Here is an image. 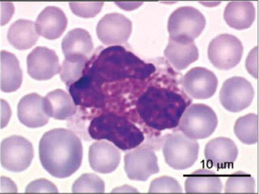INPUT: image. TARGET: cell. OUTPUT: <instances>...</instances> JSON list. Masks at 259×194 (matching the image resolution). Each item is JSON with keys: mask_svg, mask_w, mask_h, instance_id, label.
Masks as SVG:
<instances>
[{"mask_svg": "<svg viewBox=\"0 0 259 194\" xmlns=\"http://www.w3.org/2000/svg\"><path fill=\"white\" fill-rule=\"evenodd\" d=\"M234 133L238 140L246 145H254L258 142V116L248 114L237 119Z\"/></svg>", "mask_w": 259, "mask_h": 194, "instance_id": "cell-25", "label": "cell"}, {"mask_svg": "<svg viewBox=\"0 0 259 194\" xmlns=\"http://www.w3.org/2000/svg\"><path fill=\"white\" fill-rule=\"evenodd\" d=\"M204 155L212 166L219 169L229 168L238 158V147L231 139L219 137L207 143Z\"/></svg>", "mask_w": 259, "mask_h": 194, "instance_id": "cell-16", "label": "cell"}, {"mask_svg": "<svg viewBox=\"0 0 259 194\" xmlns=\"http://www.w3.org/2000/svg\"><path fill=\"white\" fill-rule=\"evenodd\" d=\"M27 70L30 78L37 81H46L60 73L59 56L54 50L37 47L28 54Z\"/></svg>", "mask_w": 259, "mask_h": 194, "instance_id": "cell-12", "label": "cell"}, {"mask_svg": "<svg viewBox=\"0 0 259 194\" xmlns=\"http://www.w3.org/2000/svg\"><path fill=\"white\" fill-rule=\"evenodd\" d=\"M165 161L176 170H184L195 164L198 158L199 145L196 140L184 134L167 136L163 149Z\"/></svg>", "mask_w": 259, "mask_h": 194, "instance_id": "cell-5", "label": "cell"}, {"mask_svg": "<svg viewBox=\"0 0 259 194\" xmlns=\"http://www.w3.org/2000/svg\"><path fill=\"white\" fill-rule=\"evenodd\" d=\"M23 82V72L15 55L3 50L0 52V88L4 92L19 89Z\"/></svg>", "mask_w": 259, "mask_h": 194, "instance_id": "cell-20", "label": "cell"}, {"mask_svg": "<svg viewBox=\"0 0 259 194\" xmlns=\"http://www.w3.org/2000/svg\"><path fill=\"white\" fill-rule=\"evenodd\" d=\"M119 150L106 141L93 144L89 151V161L93 170L99 173H113L120 164Z\"/></svg>", "mask_w": 259, "mask_h": 194, "instance_id": "cell-14", "label": "cell"}, {"mask_svg": "<svg viewBox=\"0 0 259 194\" xmlns=\"http://www.w3.org/2000/svg\"><path fill=\"white\" fill-rule=\"evenodd\" d=\"M45 112L59 120L68 119L76 113V105L71 96L64 90L50 91L44 98Z\"/></svg>", "mask_w": 259, "mask_h": 194, "instance_id": "cell-22", "label": "cell"}, {"mask_svg": "<svg viewBox=\"0 0 259 194\" xmlns=\"http://www.w3.org/2000/svg\"><path fill=\"white\" fill-rule=\"evenodd\" d=\"M7 39L16 49H29L38 40L35 24L26 19L17 20L9 28Z\"/></svg>", "mask_w": 259, "mask_h": 194, "instance_id": "cell-23", "label": "cell"}, {"mask_svg": "<svg viewBox=\"0 0 259 194\" xmlns=\"http://www.w3.org/2000/svg\"><path fill=\"white\" fill-rule=\"evenodd\" d=\"M38 152L42 166L55 178H68L82 164V142L69 130L59 128L46 132L41 138Z\"/></svg>", "mask_w": 259, "mask_h": 194, "instance_id": "cell-1", "label": "cell"}, {"mask_svg": "<svg viewBox=\"0 0 259 194\" xmlns=\"http://www.w3.org/2000/svg\"><path fill=\"white\" fill-rule=\"evenodd\" d=\"M33 145L27 139L13 136L5 139L0 146V161L2 167L15 173L26 170L33 161Z\"/></svg>", "mask_w": 259, "mask_h": 194, "instance_id": "cell-7", "label": "cell"}, {"mask_svg": "<svg viewBox=\"0 0 259 194\" xmlns=\"http://www.w3.org/2000/svg\"><path fill=\"white\" fill-rule=\"evenodd\" d=\"M18 118L25 126L32 129L45 126L50 119L44 105V98L37 93L24 96L18 104Z\"/></svg>", "mask_w": 259, "mask_h": 194, "instance_id": "cell-15", "label": "cell"}, {"mask_svg": "<svg viewBox=\"0 0 259 194\" xmlns=\"http://www.w3.org/2000/svg\"><path fill=\"white\" fill-rule=\"evenodd\" d=\"M26 193L31 192H59L58 188L52 182L45 179V178H39L37 180L31 182L26 187L25 189Z\"/></svg>", "mask_w": 259, "mask_h": 194, "instance_id": "cell-31", "label": "cell"}, {"mask_svg": "<svg viewBox=\"0 0 259 194\" xmlns=\"http://www.w3.org/2000/svg\"><path fill=\"white\" fill-rule=\"evenodd\" d=\"M62 50L65 59H89L94 50L92 37L85 29L74 28L62 41Z\"/></svg>", "mask_w": 259, "mask_h": 194, "instance_id": "cell-19", "label": "cell"}, {"mask_svg": "<svg viewBox=\"0 0 259 194\" xmlns=\"http://www.w3.org/2000/svg\"><path fill=\"white\" fill-rule=\"evenodd\" d=\"M183 192L181 186L175 178L163 176L160 178H155L151 182L149 187V193H180Z\"/></svg>", "mask_w": 259, "mask_h": 194, "instance_id": "cell-29", "label": "cell"}, {"mask_svg": "<svg viewBox=\"0 0 259 194\" xmlns=\"http://www.w3.org/2000/svg\"><path fill=\"white\" fill-rule=\"evenodd\" d=\"M89 133L97 141L106 140L121 150H132L144 141V133L125 117L113 113L95 117L90 123Z\"/></svg>", "mask_w": 259, "mask_h": 194, "instance_id": "cell-3", "label": "cell"}, {"mask_svg": "<svg viewBox=\"0 0 259 194\" xmlns=\"http://www.w3.org/2000/svg\"><path fill=\"white\" fill-rule=\"evenodd\" d=\"M255 189L254 178L242 171H238L230 175L225 185L226 193H254Z\"/></svg>", "mask_w": 259, "mask_h": 194, "instance_id": "cell-26", "label": "cell"}, {"mask_svg": "<svg viewBox=\"0 0 259 194\" xmlns=\"http://www.w3.org/2000/svg\"><path fill=\"white\" fill-rule=\"evenodd\" d=\"M243 46L240 40L231 34H221L210 42L207 56L211 63L219 70L235 68L243 57Z\"/></svg>", "mask_w": 259, "mask_h": 194, "instance_id": "cell-8", "label": "cell"}, {"mask_svg": "<svg viewBox=\"0 0 259 194\" xmlns=\"http://www.w3.org/2000/svg\"><path fill=\"white\" fill-rule=\"evenodd\" d=\"M133 24L124 15L117 13L103 17L97 25L98 38L105 45L123 44L130 39Z\"/></svg>", "mask_w": 259, "mask_h": 194, "instance_id": "cell-11", "label": "cell"}, {"mask_svg": "<svg viewBox=\"0 0 259 194\" xmlns=\"http://www.w3.org/2000/svg\"><path fill=\"white\" fill-rule=\"evenodd\" d=\"M246 68L253 78H258V47H255L248 54L246 60Z\"/></svg>", "mask_w": 259, "mask_h": 194, "instance_id": "cell-32", "label": "cell"}, {"mask_svg": "<svg viewBox=\"0 0 259 194\" xmlns=\"http://www.w3.org/2000/svg\"><path fill=\"white\" fill-rule=\"evenodd\" d=\"M124 169L131 180L147 181L159 172L158 158L150 148L138 146L125 155Z\"/></svg>", "mask_w": 259, "mask_h": 194, "instance_id": "cell-10", "label": "cell"}, {"mask_svg": "<svg viewBox=\"0 0 259 194\" xmlns=\"http://www.w3.org/2000/svg\"><path fill=\"white\" fill-rule=\"evenodd\" d=\"M69 7L73 14L83 19H91L101 12L104 3H69Z\"/></svg>", "mask_w": 259, "mask_h": 194, "instance_id": "cell-30", "label": "cell"}, {"mask_svg": "<svg viewBox=\"0 0 259 194\" xmlns=\"http://www.w3.org/2000/svg\"><path fill=\"white\" fill-rule=\"evenodd\" d=\"M105 190V184L100 177L94 173H84L73 182L72 192L73 193L95 192L103 193Z\"/></svg>", "mask_w": 259, "mask_h": 194, "instance_id": "cell-28", "label": "cell"}, {"mask_svg": "<svg viewBox=\"0 0 259 194\" xmlns=\"http://www.w3.org/2000/svg\"><path fill=\"white\" fill-rule=\"evenodd\" d=\"M254 89L245 78L233 77L226 80L220 91V102L230 112H240L250 106L254 97Z\"/></svg>", "mask_w": 259, "mask_h": 194, "instance_id": "cell-9", "label": "cell"}, {"mask_svg": "<svg viewBox=\"0 0 259 194\" xmlns=\"http://www.w3.org/2000/svg\"><path fill=\"white\" fill-rule=\"evenodd\" d=\"M190 102L191 100L175 91L150 87L137 101V110L147 125L164 131L179 125Z\"/></svg>", "mask_w": 259, "mask_h": 194, "instance_id": "cell-2", "label": "cell"}, {"mask_svg": "<svg viewBox=\"0 0 259 194\" xmlns=\"http://www.w3.org/2000/svg\"><path fill=\"white\" fill-rule=\"evenodd\" d=\"M164 56L177 70L181 71L195 62L199 53L194 41L169 38Z\"/></svg>", "mask_w": 259, "mask_h": 194, "instance_id": "cell-18", "label": "cell"}, {"mask_svg": "<svg viewBox=\"0 0 259 194\" xmlns=\"http://www.w3.org/2000/svg\"><path fill=\"white\" fill-rule=\"evenodd\" d=\"M35 26L38 34L46 39L55 40L63 35L68 26V19L61 9L49 6L38 14Z\"/></svg>", "mask_w": 259, "mask_h": 194, "instance_id": "cell-17", "label": "cell"}, {"mask_svg": "<svg viewBox=\"0 0 259 194\" xmlns=\"http://www.w3.org/2000/svg\"><path fill=\"white\" fill-rule=\"evenodd\" d=\"M228 25L237 30H243L252 26L256 18V10L252 3L233 1L228 4L224 14Z\"/></svg>", "mask_w": 259, "mask_h": 194, "instance_id": "cell-21", "label": "cell"}, {"mask_svg": "<svg viewBox=\"0 0 259 194\" xmlns=\"http://www.w3.org/2000/svg\"><path fill=\"white\" fill-rule=\"evenodd\" d=\"M217 126L216 113L204 104H193L187 108L179 124V131L193 140L208 138Z\"/></svg>", "mask_w": 259, "mask_h": 194, "instance_id": "cell-4", "label": "cell"}, {"mask_svg": "<svg viewBox=\"0 0 259 194\" xmlns=\"http://www.w3.org/2000/svg\"><path fill=\"white\" fill-rule=\"evenodd\" d=\"M184 90L190 97L198 100L211 98L217 91L219 80L214 73L204 68H194L183 80Z\"/></svg>", "mask_w": 259, "mask_h": 194, "instance_id": "cell-13", "label": "cell"}, {"mask_svg": "<svg viewBox=\"0 0 259 194\" xmlns=\"http://www.w3.org/2000/svg\"><path fill=\"white\" fill-rule=\"evenodd\" d=\"M206 26L203 14L195 8L180 7L168 18L167 31L169 38L194 41L203 33Z\"/></svg>", "mask_w": 259, "mask_h": 194, "instance_id": "cell-6", "label": "cell"}, {"mask_svg": "<svg viewBox=\"0 0 259 194\" xmlns=\"http://www.w3.org/2000/svg\"><path fill=\"white\" fill-rule=\"evenodd\" d=\"M188 193H220L223 183L217 173L207 169H199L191 173L185 181Z\"/></svg>", "mask_w": 259, "mask_h": 194, "instance_id": "cell-24", "label": "cell"}, {"mask_svg": "<svg viewBox=\"0 0 259 194\" xmlns=\"http://www.w3.org/2000/svg\"><path fill=\"white\" fill-rule=\"evenodd\" d=\"M89 59H65L62 64L60 78L67 86H71L83 75Z\"/></svg>", "mask_w": 259, "mask_h": 194, "instance_id": "cell-27", "label": "cell"}]
</instances>
